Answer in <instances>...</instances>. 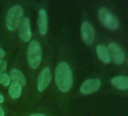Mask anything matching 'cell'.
I'll return each mask as SVG.
<instances>
[{
    "instance_id": "cell-1",
    "label": "cell",
    "mask_w": 128,
    "mask_h": 116,
    "mask_svg": "<svg viewBox=\"0 0 128 116\" xmlns=\"http://www.w3.org/2000/svg\"><path fill=\"white\" fill-rule=\"evenodd\" d=\"M55 82L59 90L62 92H67L72 88L73 82L72 72L66 63L61 62L56 66Z\"/></svg>"
},
{
    "instance_id": "cell-2",
    "label": "cell",
    "mask_w": 128,
    "mask_h": 116,
    "mask_svg": "<svg viewBox=\"0 0 128 116\" xmlns=\"http://www.w3.org/2000/svg\"><path fill=\"white\" fill-rule=\"evenodd\" d=\"M24 16V10L22 7L19 5H15L12 6L8 12L6 16V26L10 31L15 30Z\"/></svg>"
},
{
    "instance_id": "cell-3",
    "label": "cell",
    "mask_w": 128,
    "mask_h": 116,
    "mask_svg": "<svg viewBox=\"0 0 128 116\" xmlns=\"http://www.w3.org/2000/svg\"><path fill=\"white\" fill-rule=\"evenodd\" d=\"M27 60L32 69L38 67L42 60V49L40 44L36 41H32L27 50Z\"/></svg>"
},
{
    "instance_id": "cell-4",
    "label": "cell",
    "mask_w": 128,
    "mask_h": 116,
    "mask_svg": "<svg viewBox=\"0 0 128 116\" xmlns=\"http://www.w3.org/2000/svg\"><path fill=\"white\" fill-rule=\"evenodd\" d=\"M98 18L101 24L108 30H116L119 26V22L116 17L106 7L99 9Z\"/></svg>"
},
{
    "instance_id": "cell-5",
    "label": "cell",
    "mask_w": 128,
    "mask_h": 116,
    "mask_svg": "<svg viewBox=\"0 0 128 116\" xmlns=\"http://www.w3.org/2000/svg\"><path fill=\"white\" fill-rule=\"evenodd\" d=\"M108 50L111 56V60L118 65H120L124 62L125 54L123 50L120 48L118 44L114 42H111L108 45Z\"/></svg>"
},
{
    "instance_id": "cell-6",
    "label": "cell",
    "mask_w": 128,
    "mask_h": 116,
    "mask_svg": "<svg viewBox=\"0 0 128 116\" xmlns=\"http://www.w3.org/2000/svg\"><path fill=\"white\" fill-rule=\"evenodd\" d=\"M81 36L83 42L86 44H90L94 42L95 31L93 26L87 21L82 23L81 26Z\"/></svg>"
},
{
    "instance_id": "cell-7",
    "label": "cell",
    "mask_w": 128,
    "mask_h": 116,
    "mask_svg": "<svg viewBox=\"0 0 128 116\" xmlns=\"http://www.w3.org/2000/svg\"><path fill=\"white\" fill-rule=\"evenodd\" d=\"M101 85V82L99 78H90L86 80L81 86L80 91L84 95H89L97 91Z\"/></svg>"
},
{
    "instance_id": "cell-8",
    "label": "cell",
    "mask_w": 128,
    "mask_h": 116,
    "mask_svg": "<svg viewBox=\"0 0 128 116\" xmlns=\"http://www.w3.org/2000/svg\"><path fill=\"white\" fill-rule=\"evenodd\" d=\"M51 80V74L49 68L45 67L41 72L38 78V90L40 92L44 91L48 86Z\"/></svg>"
},
{
    "instance_id": "cell-9",
    "label": "cell",
    "mask_w": 128,
    "mask_h": 116,
    "mask_svg": "<svg viewBox=\"0 0 128 116\" xmlns=\"http://www.w3.org/2000/svg\"><path fill=\"white\" fill-rule=\"evenodd\" d=\"M19 37L24 42H27L31 40L32 32L30 29V19L28 18H25L20 24L19 30Z\"/></svg>"
},
{
    "instance_id": "cell-10",
    "label": "cell",
    "mask_w": 128,
    "mask_h": 116,
    "mask_svg": "<svg viewBox=\"0 0 128 116\" xmlns=\"http://www.w3.org/2000/svg\"><path fill=\"white\" fill-rule=\"evenodd\" d=\"M38 27L39 33L42 36H44L48 32V14L44 9H41L38 12Z\"/></svg>"
},
{
    "instance_id": "cell-11",
    "label": "cell",
    "mask_w": 128,
    "mask_h": 116,
    "mask_svg": "<svg viewBox=\"0 0 128 116\" xmlns=\"http://www.w3.org/2000/svg\"><path fill=\"white\" fill-rule=\"evenodd\" d=\"M111 84L117 89L124 90L128 89V77L124 76H118L111 79Z\"/></svg>"
},
{
    "instance_id": "cell-12",
    "label": "cell",
    "mask_w": 128,
    "mask_h": 116,
    "mask_svg": "<svg viewBox=\"0 0 128 116\" xmlns=\"http://www.w3.org/2000/svg\"><path fill=\"white\" fill-rule=\"evenodd\" d=\"M96 54L98 58L103 64H109L111 62V56L108 48L104 44H99L96 46Z\"/></svg>"
},
{
    "instance_id": "cell-13",
    "label": "cell",
    "mask_w": 128,
    "mask_h": 116,
    "mask_svg": "<svg viewBox=\"0 0 128 116\" xmlns=\"http://www.w3.org/2000/svg\"><path fill=\"white\" fill-rule=\"evenodd\" d=\"M10 78L12 80L14 83H18L21 86H24L26 84V78L25 76L23 75L22 72H20L19 70L16 69H13L10 72Z\"/></svg>"
},
{
    "instance_id": "cell-14",
    "label": "cell",
    "mask_w": 128,
    "mask_h": 116,
    "mask_svg": "<svg viewBox=\"0 0 128 116\" xmlns=\"http://www.w3.org/2000/svg\"><path fill=\"white\" fill-rule=\"evenodd\" d=\"M8 92H9L10 96L12 99H18V98L20 97V96L21 94L22 86L20 84H18V83L12 82L11 86H10V88H9Z\"/></svg>"
},
{
    "instance_id": "cell-15",
    "label": "cell",
    "mask_w": 128,
    "mask_h": 116,
    "mask_svg": "<svg viewBox=\"0 0 128 116\" xmlns=\"http://www.w3.org/2000/svg\"><path fill=\"white\" fill-rule=\"evenodd\" d=\"M11 78L10 76L6 73L0 74V84L4 86H8L10 84Z\"/></svg>"
},
{
    "instance_id": "cell-16",
    "label": "cell",
    "mask_w": 128,
    "mask_h": 116,
    "mask_svg": "<svg viewBox=\"0 0 128 116\" xmlns=\"http://www.w3.org/2000/svg\"><path fill=\"white\" fill-rule=\"evenodd\" d=\"M7 68V62L4 60L0 61V74H2Z\"/></svg>"
},
{
    "instance_id": "cell-17",
    "label": "cell",
    "mask_w": 128,
    "mask_h": 116,
    "mask_svg": "<svg viewBox=\"0 0 128 116\" xmlns=\"http://www.w3.org/2000/svg\"><path fill=\"white\" fill-rule=\"evenodd\" d=\"M5 55H6L5 50H4L3 49H2V48H0V61L2 60V59H3L4 56H5Z\"/></svg>"
},
{
    "instance_id": "cell-18",
    "label": "cell",
    "mask_w": 128,
    "mask_h": 116,
    "mask_svg": "<svg viewBox=\"0 0 128 116\" xmlns=\"http://www.w3.org/2000/svg\"><path fill=\"white\" fill-rule=\"evenodd\" d=\"M5 113H4V110L2 108V107L0 106V116H4Z\"/></svg>"
},
{
    "instance_id": "cell-19",
    "label": "cell",
    "mask_w": 128,
    "mask_h": 116,
    "mask_svg": "<svg viewBox=\"0 0 128 116\" xmlns=\"http://www.w3.org/2000/svg\"><path fill=\"white\" fill-rule=\"evenodd\" d=\"M3 101H4V96L2 94H0V103L3 102Z\"/></svg>"
},
{
    "instance_id": "cell-20",
    "label": "cell",
    "mask_w": 128,
    "mask_h": 116,
    "mask_svg": "<svg viewBox=\"0 0 128 116\" xmlns=\"http://www.w3.org/2000/svg\"><path fill=\"white\" fill-rule=\"evenodd\" d=\"M30 116H46L43 114H31Z\"/></svg>"
},
{
    "instance_id": "cell-21",
    "label": "cell",
    "mask_w": 128,
    "mask_h": 116,
    "mask_svg": "<svg viewBox=\"0 0 128 116\" xmlns=\"http://www.w3.org/2000/svg\"><path fill=\"white\" fill-rule=\"evenodd\" d=\"M127 64H128V60H127Z\"/></svg>"
}]
</instances>
